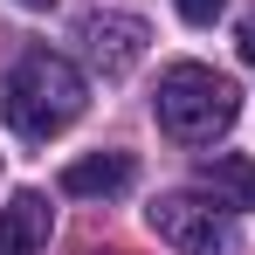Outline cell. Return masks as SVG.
<instances>
[{
	"mask_svg": "<svg viewBox=\"0 0 255 255\" xmlns=\"http://www.w3.org/2000/svg\"><path fill=\"white\" fill-rule=\"evenodd\" d=\"M83 104H90L83 69H76L69 55H55V48H28V55L7 69V83H0V111H7V125L21 131V138L69 131L83 118Z\"/></svg>",
	"mask_w": 255,
	"mask_h": 255,
	"instance_id": "6da1fadb",
	"label": "cell"
},
{
	"mask_svg": "<svg viewBox=\"0 0 255 255\" xmlns=\"http://www.w3.org/2000/svg\"><path fill=\"white\" fill-rule=\"evenodd\" d=\"M152 118L166 138L179 145H214L221 131L242 118V90L228 76H214L207 62H172L159 76V97H152Z\"/></svg>",
	"mask_w": 255,
	"mask_h": 255,
	"instance_id": "7a4b0ae2",
	"label": "cell"
},
{
	"mask_svg": "<svg viewBox=\"0 0 255 255\" xmlns=\"http://www.w3.org/2000/svg\"><path fill=\"white\" fill-rule=\"evenodd\" d=\"M145 228L179 255H242V235H235V221L221 200H200V193H159L152 207H145Z\"/></svg>",
	"mask_w": 255,
	"mask_h": 255,
	"instance_id": "3957f363",
	"label": "cell"
},
{
	"mask_svg": "<svg viewBox=\"0 0 255 255\" xmlns=\"http://www.w3.org/2000/svg\"><path fill=\"white\" fill-rule=\"evenodd\" d=\"M83 48L90 62L104 69V76H125V69H138V55H145V42H152V28L138 21V14H83Z\"/></svg>",
	"mask_w": 255,
	"mask_h": 255,
	"instance_id": "277c9868",
	"label": "cell"
},
{
	"mask_svg": "<svg viewBox=\"0 0 255 255\" xmlns=\"http://www.w3.org/2000/svg\"><path fill=\"white\" fill-rule=\"evenodd\" d=\"M131 179H138L131 152H83V159L62 166V193H76V200H118Z\"/></svg>",
	"mask_w": 255,
	"mask_h": 255,
	"instance_id": "5b68a950",
	"label": "cell"
},
{
	"mask_svg": "<svg viewBox=\"0 0 255 255\" xmlns=\"http://www.w3.org/2000/svg\"><path fill=\"white\" fill-rule=\"evenodd\" d=\"M200 186H207L228 214H255V159H242V152L200 159Z\"/></svg>",
	"mask_w": 255,
	"mask_h": 255,
	"instance_id": "8992f818",
	"label": "cell"
},
{
	"mask_svg": "<svg viewBox=\"0 0 255 255\" xmlns=\"http://www.w3.org/2000/svg\"><path fill=\"white\" fill-rule=\"evenodd\" d=\"M35 249H48V200L14 193L0 207V255H35Z\"/></svg>",
	"mask_w": 255,
	"mask_h": 255,
	"instance_id": "52a82bcc",
	"label": "cell"
},
{
	"mask_svg": "<svg viewBox=\"0 0 255 255\" xmlns=\"http://www.w3.org/2000/svg\"><path fill=\"white\" fill-rule=\"evenodd\" d=\"M172 7H179V14H186L193 28H207V21L221 14V7H228V0H172Z\"/></svg>",
	"mask_w": 255,
	"mask_h": 255,
	"instance_id": "ba28073f",
	"label": "cell"
},
{
	"mask_svg": "<svg viewBox=\"0 0 255 255\" xmlns=\"http://www.w3.org/2000/svg\"><path fill=\"white\" fill-rule=\"evenodd\" d=\"M235 48H242V62L255 69V7L242 14V28H235Z\"/></svg>",
	"mask_w": 255,
	"mask_h": 255,
	"instance_id": "9c48e42d",
	"label": "cell"
},
{
	"mask_svg": "<svg viewBox=\"0 0 255 255\" xmlns=\"http://www.w3.org/2000/svg\"><path fill=\"white\" fill-rule=\"evenodd\" d=\"M21 7H55V0H21Z\"/></svg>",
	"mask_w": 255,
	"mask_h": 255,
	"instance_id": "30bf717a",
	"label": "cell"
}]
</instances>
